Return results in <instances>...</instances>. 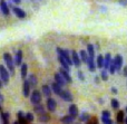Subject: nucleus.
<instances>
[{"mask_svg": "<svg viewBox=\"0 0 127 124\" xmlns=\"http://www.w3.org/2000/svg\"><path fill=\"white\" fill-rule=\"evenodd\" d=\"M96 66L100 69L104 68V57H103V55H99L98 57H97V65Z\"/></svg>", "mask_w": 127, "mask_h": 124, "instance_id": "393cba45", "label": "nucleus"}, {"mask_svg": "<svg viewBox=\"0 0 127 124\" xmlns=\"http://www.w3.org/2000/svg\"><path fill=\"white\" fill-rule=\"evenodd\" d=\"M112 106L114 107V109H118V106H119V103H118V101L117 100H115V98H113L112 100Z\"/></svg>", "mask_w": 127, "mask_h": 124, "instance_id": "473e14b6", "label": "nucleus"}, {"mask_svg": "<svg viewBox=\"0 0 127 124\" xmlns=\"http://www.w3.org/2000/svg\"><path fill=\"white\" fill-rule=\"evenodd\" d=\"M68 111H69V115L72 116V118H76V116L78 115V107H77L75 104H71V105H70V106H69V110H68Z\"/></svg>", "mask_w": 127, "mask_h": 124, "instance_id": "4468645a", "label": "nucleus"}, {"mask_svg": "<svg viewBox=\"0 0 127 124\" xmlns=\"http://www.w3.org/2000/svg\"><path fill=\"white\" fill-rule=\"evenodd\" d=\"M0 80L2 84H8L9 82V72L3 65H0Z\"/></svg>", "mask_w": 127, "mask_h": 124, "instance_id": "f03ea898", "label": "nucleus"}, {"mask_svg": "<svg viewBox=\"0 0 127 124\" xmlns=\"http://www.w3.org/2000/svg\"><path fill=\"white\" fill-rule=\"evenodd\" d=\"M9 121V113H2V122L3 124H8Z\"/></svg>", "mask_w": 127, "mask_h": 124, "instance_id": "7c9ffc66", "label": "nucleus"}, {"mask_svg": "<svg viewBox=\"0 0 127 124\" xmlns=\"http://www.w3.org/2000/svg\"><path fill=\"white\" fill-rule=\"evenodd\" d=\"M124 75L127 76V67H125V68H124Z\"/></svg>", "mask_w": 127, "mask_h": 124, "instance_id": "58836bf2", "label": "nucleus"}, {"mask_svg": "<svg viewBox=\"0 0 127 124\" xmlns=\"http://www.w3.org/2000/svg\"><path fill=\"white\" fill-rule=\"evenodd\" d=\"M78 77H79V80H80V81L85 80V76H84V74L81 73V72H78Z\"/></svg>", "mask_w": 127, "mask_h": 124, "instance_id": "4c0bfd02", "label": "nucleus"}, {"mask_svg": "<svg viewBox=\"0 0 127 124\" xmlns=\"http://www.w3.org/2000/svg\"><path fill=\"white\" fill-rule=\"evenodd\" d=\"M13 2H16V3H20V1H21V0H12Z\"/></svg>", "mask_w": 127, "mask_h": 124, "instance_id": "ea45409f", "label": "nucleus"}, {"mask_svg": "<svg viewBox=\"0 0 127 124\" xmlns=\"http://www.w3.org/2000/svg\"><path fill=\"white\" fill-rule=\"evenodd\" d=\"M87 64H88V68H89L90 72L96 71V64H95V62H94V58H88Z\"/></svg>", "mask_w": 127, "mask_h": 124, "instance_id": "aec40b11", "label": "nucleus"}, {"mask_svg": "<svg viewBox=\"0 0 127 124\" xmlns=\"http://www.w3.org/2000/svg\"><path fill=\"white\" fill-rule=\"evenodd\" d=\"M126 112H127V107H126Z\"/></svg>", "mask_w": 127, "mask_h": 124, "instance_id": "a18cd8bd", "label": "nucleus"}, {"mask_svg": "<svg viewBox=\"0 0 127 124\" xmlns=\"http://www.w3.org/2000/svg\"><path fill=\"white\" fill-rule=\"evenodd\" d=\"M87 55L89 58H95V48L93 45H88L87 46Z\"/></svg>", "mask_w": 127, "mask_h": 124, "instance_id": "a211bd4d", "label": "nucleus"}, {"mask_svg": "<svg viewBox=\"0 0 127 124\" xmlns=\"http://www.w3.org/2000/svg\"><path fill=\"white\" fill-rule=\"evenodd\" d=\"M27 71H28V66H27V64H21V77L22 78H26Z\"/></svg>", "mask_w": 127, "mask_h": 124, "instance_id": "bb28decb", "label": "nucleus"}, {"mask_svg": "<svg viewBox=\"0 0 127 124\" xmlns=\"http://www.w3.org/2000/svg\"><path fill=\"white\" fill-rule=\"evenodd\" d=\"M123 120H124V113L123 112H119V113L117 114V121H118V122H123Z\"/></svg>", "mask_w": 127, "mask_h": 124, "instance_id": "72a5a7b5", "label": "nucleus"}, {"mask_svg": "<svg viewBox=\"0 0 127 124\" xmlns=\"http://www.w3.org/2000/svg\"><path fill=\"white\" fill-rule=\"evenodd\" d=\"M12 11L18 18H21L22 19V18L26 17V12L21 8H19V7H12Z\"/></svg>", "mask_w": 127, "mask_h": 124, "instance_id": "6e6552de", "label": "nucleus"}, {"mask_svg": "<svg viewBox=\"0 0 127 124\" xmlns=\"http://www.w3.org/2000/svg\"><path fill=\"white\" fill-rule=\"evenodd\" d=\"M22 93H24L25 97H28L29 94H30V85H29V83L27 80H25V82H24V89H22Z\"/></svg>", "mask_w": 127, "mask_h": 124, "instance_id": "f8f14e48", "label": "nucleus"}, {"mask_svg": "<svg viewBox=\"0 0 127 124\" xmlns=\"http://www.w3.org/2000/svg\"><path fill=\"white\" fill-rule=\"evenodd\" d=\"M59 74L62 75V77L65 80V82H68V83H71V76L69 75V73H68L67 71H65L64 68H60V71H59Z\"/></svg>", "mask_w": 127, "mask_h": 124, "instance_id": "9d476101", "label": "nucleus"}, {"mask_svg": "<svg viewBox=\"0 0 127 124\" xmlns=\"http://www.w3.org/2000/svg\"><path fill=\"white\" fill-rule=\"evenodd\" d=\"M71 62H72V64H74L75 66H77V67H79L80 66V64H81L80 58H79V55L75 50L71 51Z\"/></svg>", "mask_w": 127, "mask_h": 124, "instance_id": "0eeeda50", "label": "nucleus"}, {"mask_svg": "<svg viewBox=\"0 0 127 124\" xmlns=\"http://www.w3.org/2000/svg\"><path fill=\"white\" fill-rule=\"evenodd\" d=\"M51 89H53L54 93L57 94V95H60L63 92V87L60 86V85H58L57 83H54V84L51 85Z\"/></svg>", "mask_w": 127, "mask_h": 124, "instance_id": "dca6fc26", "label": "nucleus"}, {"mask_svg": "<svg viewBox=\"0 0 127 124\" xmlns=\"http://www.w3.org/2000/svg\"><path fill=\"white\" fill-rule=\"evenodd\" d=\"M59 96L63 98L64 101H67V102H71L72 101V95L70 94V92H68V91H64L63 89L62 94H60Z\"/></svg>", "mask_w": 127, "mask_h": 124, "instance_id": "9b49d317", "label": "nucleus"}, {"mask_svg": "<svg viewBox=\"0 0 127 124\" xmlns=\"http://www.w3.org/2000/svg\"><path fill=\"white\" fill-rule=\"evenodd\" d=\"M13 124H19V123H18V121H17V122H13Z\"/></svg>", "mask_w": 127, "mask_h": 124, "instance_id": "79ce46f5", "label": "nucleus"}, {"mask_svg": "<svg viewBox=\"0 0 127 124\" xmlns=\"http://www.w3.org/2000/svg\"><path fill=\"white\" fill-rule=\"evenodd\" d=\"M56 106H57L56 101L54 100V98H51V97H48V100H47V109H48V111L49 112H54L56 110Z\"/></svg>", "mask_w": 127, "mask_h": 124, "instance_id": "423d86ee", "label": "nucleus"}, {"mask_svg": "<svg viewBox=\"0 0 127 124\" xmlns=\"http://www.w3.org/2000/svg\"><path fill=\"white\" fill-rule=\"evenodd\" d=\"M30 102L32 103L33 105H37V104H40L41 102V94H40L39 91L35 89V91L31 93V96H30Z\"/></svg>", "mask_w": 127, "mask_h": 124, "instance_id": "20e7f679", "label": "nucleus"}, {"mask_svg": "<svg viewBox=\"0 0 127 124\" xmlns=\"http://www.w3.org/2000/svg\"><path fill=\"white\" fill-rule=\"evenodd\" d=\"M25 119H26L27 122H32L33 121V115L31 113H27L26 115H25Z\"/></svg>", "mask_w": 127, "mask_h": 124, "instance_id": "2f4dec72", "label": "nucleus"}, {"mask_svg": "<svg viewBox=\"0 0 127 124\" xmlns=\"http://www.w3.org/2000/svg\"><path fill=\"white\" fill-rule=\"evenodd\" d=\"M0 9H1L2 13H3L4 16H8L9 13H10V11H9V7H8V4H7V2L4 1V0H1V1H0Z\"/></svg>", "mask_w": 127, "mask_h": 124, "instance_id": "1a4fd4ad", "label": "nucleus"}, {"mask_svg": "<svg viewBox=\"0 0 127 124\" xmlns=\"http://www.w3.org/2000/svg\"><path fill=\"white\" fill-rule=\"evenodd\" d=\"M80 62H84V63H87L88 62V55H87V51L85 50H80Z\"/></svg>", "mask_w": 127, "mask_h": 124, "instance_id": "a878e982", "label": "nucleus"}, {"mask_svg": "<svg viewBox=\"0 0 127 124\" xmlns=\"http://www.w3.org/2000/svg\"><path fill=\"white\" fill-rule=\"evenodd\" d=\"M27 81H28L30 87H35L36 85H37V78H36V76L32 75V74H31V75H29V78Z\"/></svg>", "mask_w": 127, "mask_h": 124, "instance_id": "6ab92c4d", "label": "nucleus"}, {"mask_svg": "<svg viewBox=\"0 0 127 124\" xmlns=\"http://www.w3.org/2000/svg\"><path fill=\"white\" fill-rule=\"evenodd\" d=\"M13 64L15 65H21L22 64V51L18 50L16 54V57L13 59Z\"/></svg>", "mask_w": 127, "mask_h": 124, "instance_id": "ddd939ff", "label": "nucleus"}, {"mask_svg": "<svg viewBox=\"0 0 127 124\" xmlns=\"http://www.w3.org/2000/svg\"><path fill=\"white\" fill-rule=\"evenodd\" d=\"M0 110H1V106H0Z\"/></svg>", "mask_w": 127, "mask_h": 124, "instance_id": "49530a36", "label": "nucleus"}, {"mask_svg": "<svg viewBox=\"0 0 127 124\" xmlns=\"http://www.w3.org/2000/svg\"><path fill=\"white\" fill-rule=\"evenodd\" d=\"M100 76H101V80H103V81H107V80H108L107 71H106V69H101V74H100Z\"/></svg>", "mask_w": 127, "mask_h": 124, "instance_id": "c756f323", "label": "nucleus"}, {"mask_svg": "<svg viewBox=\"0 0 127 124\" xmlns=\"http://www.w3.org/2000/svg\"><path fill=\"white\" fill-rule=\"evenodd\" d=\"M108 71H109V73H110V74L116 73V67H115L114 59L110 60V64H109V66H108Z\"/></svg>", "mask_w": 127, "mask_h": 124, "instance_id": "cd10ccee", "label": "nucleus"}, {"mask_svg": "<svg viewBox=\"0 0 127 124\" xmlns=\"http://www.w3.org/2000/svg\"><path fill=\"white\" fill-rule=\"evenodd\" d=\"M0 101H2V96L1 95H0Z\"/></svg>", "mask_w": 127, "mask_h": 124, "instance_id": "37998d69", "label": "nucleus"}, {"mask_svg": "<svg viewBox=\"0 0 127 124\" xmlns=\"http://www.w3.org/2000/svg\"><path fill=\"white\" fill-rule=\"evenodd\" d=\"M101 118H110V113L108 111H103V113H101Z\"/></svg>", "mask_w": 127, "mask_h": 124, "instance_id": "e433bc0d", "label": "nucleus"}, {"mask_svg": "<svg viewBox=\"0 0 127 124\" xmlns=\"http://www.w3.org/2000/svg\"><path fill=\"white\" fill-rule=\"evenodd\" d=\"M74 119L75 118H72V116H70V115H66L62 119V122L64 124H71L72 122H74Z\"/></svg>", "mask_w": 127, "mask_h": 124, "instance_id": "4be33fe9", "label": "nucleus"}, {"mask_svg": "<svg viewBox=\"0 0 127 124\" xmlns=\"http://www.w3.org/2000/svg\"><path fill=\"white\" fill-rule=\"evenodd\" d=\"M49 120V116L47 115L46 113L41 114V115H39V121L40 122H47V121Z\"/></svg>", "mask_w": 127, "mask_h": 124, "instance_id": "c85d7f7f", "label": "nucleus"}, {"mask_svg": "<svg viewBox=\"0 0 127 124\" xmlns=\"http://www.w3.org/2000/svg\"><path fill=\"white\" fill-rule=\"evenodd\" d=\"M57 53L59 54L60 57H63L64 59H65V62L67 63L69 66H70V65H72L71 57L69 56V53H68L67 50H64V49H62V48H59V47H58V48H57Z\"/></svg>", "mask_w": 127, "mask_h": 124, "instance_id": "7ed1b4c3", "label": "nucleus"}, {"mask_svg": "<svg viewBox=\"0 0 127 124\" xmlns=\"http://www.w3.org/2000/svg\"><path fill=\"white\" fill-rule=\"evenodd\" d=\"M2 87V82H1V80H0V88Z\"/></svg>", "mask_w": 127, "mask_h": 124, "instance_id": "a19ab883", "label": "nucleus"}, {"mask_svg": "<svg viewBox=\"0 0 127 124\" xmlns=\"http://www.w3.org/2000/svg\"><path fill=\"white\" fill-rule=\"evenodd\" d=\"M3 59H4V62H6L7 67H8V69L10 71V73L13 74L15 73V64H13L12 56H11L9 53H6V54H3Z\"/></svg>", "mask_w": 127, "mask_h": 124, "instance_id": "f257e3e1", "label": "nucleus"}, {"mask_svg": "<svg viewBox=\"0 0 127 124\" xmlns=\"http://www.w3.org/2000/svg\"><path fill=\"white\" fill-rule=\"evenodd\" d=\"M110 60H112V57H110V54H106L104 56V68L103 69H108V66L110 64Z\"/></svg>", "mask_w": 127, "mask_h": 124, "instance_id": "f3484780", "label": "nucleus"}, {"mask_svg": "<svg viewBox=\"0 0 127 124\" xmlns=\"http://www.w3.org/2000/svg\"><path fill=\"white\" fill-rule=\"evenodd\" d=\"M42 93H44L45 96L49 97L50 94H51V88L48 86V85H44V86H42Z\"/></svg>", "mask_w": 127, "mask_h": 124, "instance_id": "b1692460", "label": "nucleus"}, {"mask_svg": "<svg viewBox=\"0 0 127 124\" xmlns=\"http://www.w3.org/2000/svg\"><path fill=\"white\" fill-rule=\"evenodd\" d=\"M101 120H103V122L105 124H113L112 120H110L109 118H101Z\"/></svg>", "mask_w": 127, "mask_h": 124, "instance_id": "c9c22d12", "label": "nucleus"}, {"mask_svg": "<svg viewBox=\"0 0 127 124\" xmlns=\"http://www.w3.org/2000/svg\"><path fill=\"white\" fill-rule=\"evenodd\" d=\"M88 119H89V115H88L87 113H83V114L80 115V120H81V121H87Z\"/></svg>", "mask_w": 127, "mask_h": 124, "instance_id": "f704fd0d", "label": "nucleus"}, {"mask_svg": "<svg viewBox=\"0 0 127 124\" xmlns=\"http://www.w3.org/2000/svg\"><path fill=\"white\" fill-rule=\"evenodd\" d=\"M125 123H126V124H127V118H126V119H125Z\"/></svg>", "mask_w": 127, "mask_h": 124, "instance_id": "c03bdc74", "label": "nucleus"}, {"mask_svg": "<svg viewBox=\"0 0 127 124\" xmlns=\"http://www.w3.org/2000/svg\"><path fill=\"white\" fill-rule=\"evenodd\" d=\"M58 59H59L60 64H62V66H63L62 68H64V69H65V71H67L68 73H69V71H70V68H69V65H68L67 63L65 62V59H64L63 57H60V56H59V57H58Z\"/></svg>", "mask_w": 127, "mask_h": 124, "instance_id": "412c9836", "label": "nucleus"}, {"mask_svg": "<svg viewBox=\"0 0 127 124\" xmlns=\"http://www.w3.org/2000/svg\"><path fill=\"white\" fill-rule=\"evenodd\" d=\"M35 112H36V113H38L39 115H41V114H44V113H45V107L42 106L41 104H37V105H35Z\"/></svg>", "mask_w": 127, "mask_h": 124, "instance_id": "5701e85b", "label": "nucleus"}, {"mask_svg": "<svg viewBox=\"0 0 127 124\" xmlns=\"http://www.w3.org/2000/svg\"><path fill=\"white\" fill-rule=\"evenodd\" d=\"M55 81H56L55 83H57V84H58V85H60L62 87L66 84L65 80H64V78L62 77V75H60L59 73H56V74H55Z\"/></svg>", "mask_w": 127, "mask_h": 124, "instance_id": "2eb2a0df", "label": "nucleus"}, {"mask_svg": "<svg viewBox=\"0 0 127 124\" xmlns=\"http://www.w3.org/2000/svg\"><path fill=\"white\" fill-rule=\"evenodd\" d=\"M115 67H116V72H121L122 66H123V57L121 55H116L114 58Z\"/></svg>", "mask_w": 127, "mask_h": 124, "instance_id": "39448f33", "label": "nucleus"}]
</instances>
